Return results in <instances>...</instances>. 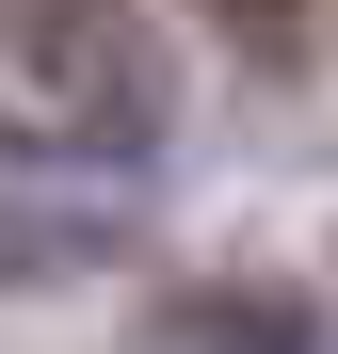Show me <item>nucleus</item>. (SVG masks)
Returning <instances> with one entry per match:
<instances>
[{
	"label": "nucleus",
	"mask_w": 338,
	"mask_h": 354,
	"mask_svg": "<svg viewBox=\"0 0 338 354\" xmlns=\"http://www.w3.org/2000/svg\"><path fill=\"white\" fill-rule=\"evenodd\" d=\"M178 65L129 0H0V145L32 161H145Z\"/></svg>",
	"instance_id": "f257e3e1"
},
{
	"label": "nucleus",
	"mask_w": 338,
	"mask_h": 354,
	"mask_svg": "<svg viewBox=\"0 0 338 354\" xmlns=\"http://www.w3.org/2000/svg\"><path fill=\"white\" fill-rule=\"evenodd\" d=\"M145 354H322V322L290 290H178V306L145 322Z\"/></svg>",
	"instance_id": "f03ea898"
},
{
	"label": "nucleus",
	"mask_w": 338,
	"mask_h": 354,
	"mask_svg": "<svg viewBox=\"0 0 338 354\" xmlns=\"http://www.w3.org/2000/svg\"><path fill=\"white\" fill-rule=\"evenodd\" d=\"M209 17H242V32H258V48H274V32H290V0H209Z\"/></svg>",
	"instance_id": "7ed1b4c3"
}]
</instances>
